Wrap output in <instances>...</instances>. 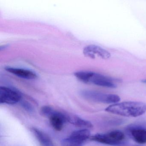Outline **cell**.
<instances>
[{
    "mask_svg": "<svg viewBox=\"0 0 146 146\" xmlns=\"http://www.w3.org/2000/svg\"><path fill=\"white\" fill-rule=\"evenodd\" d=\"M67 122L83 129H88L93 127V124L91 122L76 115L67 113Z\"/></svg>",
    "mask_w": 146,
    "mask_h": 146,
    "instance_id": "8fae6325",
    "label": "cell"
},
{
    "mask_svg": "<svg viewBox=\"0 0 146 146\" xmlns=\"http://www.w3.org/2000/svg\"><path fill=\"white\" fill-rule=\"evenodd\" d=\"M54 108L49 106H44L41 108L40 112L42 115L46 117H49Z\"/></svg>",
    "mask_w": 146,
    "mask_h": 146,
    "instance_id": "4fadbf2b",
    "label": "cell"
},
{
    "mask_svg": "<svg viewBox=\"0 0 146 146\" xmlns=\"http://www.w3.org/2000/svg\"><path fill=\"white\" fill-rule=\"evenodd\" d=\"M90 139L100 143L116 146L123 142L125 135L120 131L114 130L106 133H98L91 136Z\"/></svg>",
    "mask_w": 146,
    "mask_h": 146,
    "instance_id": "277c9868",
    "label": "cell"
},
{
    "mask_svg": "<svg viewBox=\"0 0 146 146\" xmlns=\"http://www.w3.org/2000/svg\"><path fill=\"white\" fill-rule=\"evenodd\" d=\"M83 54L85 57L91 59L99 58L107 60L111 57V54L108 51L95 45H89L85 47L84 48Z\"/></svg>",
    "mask_w": 146,
    "mask_h": 146,
    "instance_id": "52a82bcc",
    "label": "cell"
},
{
    "mask_svg": "<svg viewBox=\"0 0 146 146\" xmlns=\"http://www.w3.org/2000/svg\"><path fill=\"white\" fill-rule=\"evenodd\" d=\"M90 138V131L88 129H82L73 131L70 136L64 139L62 146H83Z\"/></svg>",
    "mask_w": 146,
    "mask_h": 146,
    "instance_id": "5b68a950",
    "label": "cell"
},
{
    "mask_svg": "<svg viewBox=\"0 0 146 146\" xmlns=\"http://www.w3.org/2000/svg\"><path fill=\"white\" fill-rule=\"evenodd\" d=\"M74 75L79 81L84 83L110 88H117L116 83L120 81L119 79L113 78L100 73L88 71L77 72Z\"/></svg>",
    "mask_w": 146,
    "mask_h": 146,
    "instance_id": "7a4b0ae2",
    "label": "cell"
},
{
    "mask_svg": "<svg viewBox=\"0 0 146 146\" xmlns=\"http://www.w3.org/2000/svg\"><path fill=\"white\" fill-rule=\"evenodd\" d=\"M106 111L127 117H139L146 112V104L141 102H124L110 105Z\"/></svg>",
    "mask_w": 146,
    "mask_h": 146,
    "instance_id": "6da1fadb",
    "label": "cell"
},
{
    "mask_svg": "<svg viewBox=\"0 0 146 146\" xmlns=\"http://www.w3.org/2000/svg\"><path fill=\"white\" fill-rule=\"evenodd\" d=\"M5 70L10 73L23 79L31 80L37 78L36 74L30 70L8 66L5 67Z\"/></svg>",
    "mask_w": 146,
    "mask_h": 146,
    "instance_id": "9c48e42d",
    "label": "cell"
},
{
    "mask_svg": "<svg viewBox=\"0 0 146 146\" xmlns=\"http://www.w3.org/2000/svg\"><path fill=\"white\" fill-rule=\"evenodd\" d=\"M41 146H54L50 137L46 133L35 127L31 129Z\"/></svg>",
    "mask_w": 146,
    "mask_h": 146,
    "instance_id": "30bf717a",
    "label": "cell"
},
{
    "mask_svg": "<svg viewBox=\"0 0 146 146\" xmlns=\"http://www.w3.org/2000/svg\"><path fill=\"white\" fill-rule=\"evenodd\" d=\"M48 118L53 128L57 131H60L64 124L67 122V113L54 109Z\"/></svg>",
    "mask_w": 146,
    "mask_h": 146,
    "instance_id": "ba28073f",
    "label": "cell"
},
{
    "mask_svg": "<svg viewBox=\"0 0 146 146\" xmlns=\"http://www.w3.org/2000/svg\"><path fill=\"white\" fill-rule=\"evenodd\" d=\"M80 95L90 101L105 104H115L120 100L119 96L113 94H104L94 90H84L80 91Z\"/></svg>",
    "mask_w": 146,
    "mask_h": 146,
    "instance_id": "3957f363",
    "label": "cell"
},
{
    "mask_svg": "<svg viewBox=\"0 0 146 146\" xmlns=\"http://www.w3.org/2000/svg\"><path fill=\"white\" fill-rule=\"evenodd\" d=\"M130 131L135 141L139 144L146 143V129L143 128H133Z\"/></svg>",
    "mask_w": 146,
    "mask_h": 146,
    "instance_id": "7c38bea8",
    "label": "cell"
},
{
    "mask_svg": "<svg viewBox=\"0 0 146 146\" xmlns=\"http://www.w3.org/2000/svg\"><path fill=\"white\" fill-rule=\"evenodd\" d=\"M23 108H24L27 111L29 112H32L34 111V109L32 106L29 102L26 101H23L21 103Z\"/></svg>",
    "mask_w": 146,
    "mask_h": 146,
    "instance_id": "5bb4252c",
    "label": "cell"
},
{
    "mask_svg": "<svg viewBox=\"0 0 146 146\" xmlns=\"http://www.w3.org/2000/svg\"><path fill=\"white\" fill-rule=\"evenodd\" d=\"M141 82L143 83L146 84V79H143V80H142Z\"/></svg>",
    "mask_w": 146,
    "mask_h": 146,
    "instance_id": "9a60e30c",
    "label": "cell"
},
{
    "mask_svg": "<svg viewBox=\"0 0 146 146\" xmlns=\"http://www.w3.org/2000/svg\"><path fill=\"white\" fill-rule=\"evenodd\" d=\"M22 95L17 90L9 87L0 88V102L1 104L14 105L21 101Z\"/></svg>",
    "mask_w": 146,
    "mask_h": 146,
    "instance_id": "8992f818",
    "label": "cell"
}]
</instances>
